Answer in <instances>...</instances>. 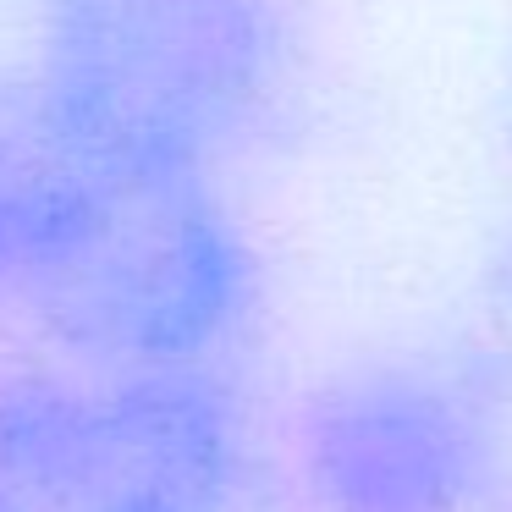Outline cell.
Returning a JSON list of instances; mask_svg holds the SVG:
<instances>
[{"instance_id":"obj_2","label":"cell","mask_w":512,"mask_h":512,"mask_svg":"<svg viewBox=\"0 0 512 512\" xmlns=\"http://www.w3.org/2000/svg\"><path fill=\"white\" fill-rule=\"evenodd\" d=\"M259 72V0H50L28 116L78 155L210 171Z\"/></svg>"},{"instance_id":"obj_4","label":"cell","mask_w":512,"mask_h":512,"mask_svg":"<svg viewBox=\"0 0 512 512\" xmlns=\"http://www.w3.org/2000/svg\"><path fill=\"white\" fill-rule=\"evenodd\" d=\"M298 463L320 512H485L501 430L463 380L369 364L309 402Z\"/></svg>"},{"instance_id":"obj_3","label":"cell","mask_w":512,"mask_h":512,"mask_svg":"<svg viewBox=\"0 0 512 512\" xmlns=\"http://www.w3.org/2000/svg\"><path fill=\"white\" fill-rule=\"evenodd\" d=\"M248 424L210 369H94L0 397V512H243Z\"/></svg>"},{"instance_id":"obj_1","label":"cell","mask_w":512,"mask_h":512,"mask_svg":"<svg viewBox=\"0 0 512 512\" xmlns=\"http://www.w3.org/2000/svg\"><path fill=\"white\" fill-rule=\"evenodd\" d=\"M0 292L94 369H210L254 303V259L204 166L56 144L0 122Z\"/></svg>"}]
</instances>
